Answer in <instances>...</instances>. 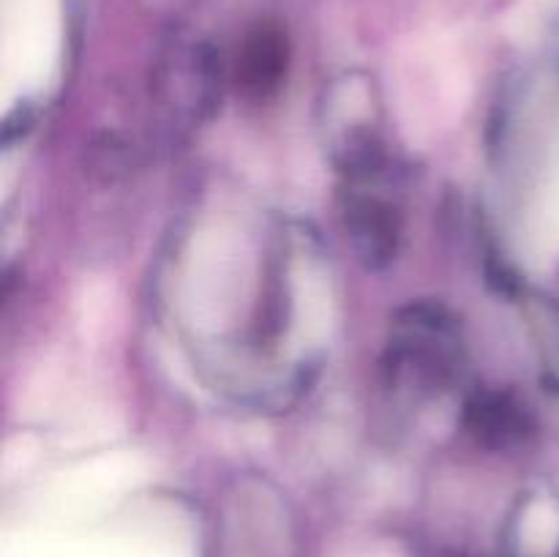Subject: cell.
I'll return each mask as SVG.
<instances>
[{
	"label": "cell",
	"instance_id": "6da1fadb",
	"mask_svg": "<svg viewBox=\"0 0 559 557\" xmlns=\"http://www.w3.org/2000/svg\"><path fill=\"white\" fill-rule=\"evenodd\" d=\"M391 173L385 147L371 134L349 140L342 156V218L355 254L366 268L380 271L399 254L404 216L385 183Z\"/></svg>",
	"mask_w": 559,
	"mask_h": 557
},
{
	"label": "cell",
	"instance_id": "7a4b0ae2",
	"mask_svg": "<svg viewBox=\"0 0 559 557\" xmlns=\"http://www.w3.org/2000/svg\"><path fill=\"white\" fill-rule=\"evenodd\" d=\"M462 331L451 311L435 300L399 309L385 349V377L391 388L431 396L451 386L462 369Z\"/></svg>",
	"mask_w": 559,
	"mask_h": 557
},
{
	"label": "cell",
	"instance_id": "3957f363",
	"mask_svg": "<svg viewBox=\"0 0 559 557\" xmlns=\"http://www.w3.org/2000/svg\"><path fill=\"white\" fill-rule=\"evenodd\" d=\"M464 426L480 446L506 451L527 431V413L511 393L478 391L464 407Z\"/></svg>",
	"mask_w": 559,
	"mask_h": 557
},
{
	"label": "cell",
	"instance_id": "277c9868",
	"mask_svg": "<svg viewBox=\"0 0 559 557\" xmlns=\"http://www.w3.org/2000/svg\"><path fill=\"white\" fill-rule=\"evenodd\" d=\"M284 69H287V49L282 36L262 31L251 36L240 52L238 85L243 87L246 96L267 98L282 85Z\"/></svg>",
	"mask_w": 559,
	"mask_h": 557
}]
</instances>
